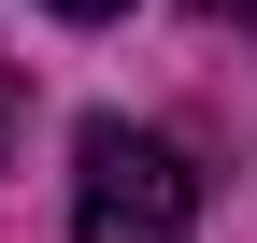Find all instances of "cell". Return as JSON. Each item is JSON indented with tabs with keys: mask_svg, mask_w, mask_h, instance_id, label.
Segmentation results:
<instances>
[{
	"mask_svg": "<svg viewBox=\"0 0 257 243\" xmlns=\"http://www.w3.org/2000/svg\"><path fill=\"white\" fill-rule=\"evenodd\" d=\"M72 243H200V172L157 129L100 114V129L72 143Z\"/></svg>",
	"mask_w": 257,
	"mask_h": 243,
	"instance_id": "cell-1",
	"label": "cell"
},
{
	"mask_svg": "<svg viewBox=\"0 0 257 243\" xmlns=\"http://www.w3.org/2000/svg\"><path fill=\"white\" fill-rule=\"evenodd\" d=\"M57 15H72V29H100V15H128V0H57Z\"/></svg>",
	"mask_w": 257,
	"mask_h": 243,
	"instance_id": "cell-2",
	"label": "cell"
},
{
	"mask_svg": "<svg viewBox=\"0 0 257 243\" xmlns=\"http://www.w3.org/2000/svg\"><path fill=\"white\" fill-rule=\"evenodd\" d=\"M229 15H243V29H257V0H229Z\"/></svg>",
	"mask_w": 257,
	"mask_h": 243,
	"instance_id": "cell-3",
	"label": "cell"
}]
</instances>
